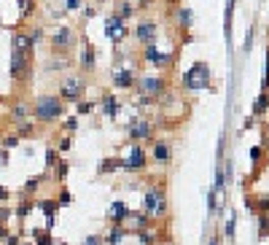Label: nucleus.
<instances>
[{
  "label": "nucleus",
  "instance_id": "39448f33",
  "mask_svg": "<svg viewBox=\"0 0 269 245\" xmlns=\"http://www.w3.org/2000/svg\"><path fill=\"white\" fill-rule=\"evenodd\" d=\"M134 89H138L140 97H146V100H159V97H165L167 94V78L162 73L156 75H140L138 81H134Z\"/></svg>",
  "mask_w": 269,
  "mask_h": 245
},
{
  "label": "nucleus",
  "instance_id": "58836bf2",
  "mask_svg": "<svg viewBox=\"0 0 269 245\" xmlns=\"http://www.w3.org/2000/svg\"><path fill=\"white\" fill-rule=\"evenodd\" d=\"M100 242H102L100 234H92V237H86V240H84V245H100Z\"/></svg>",
  "mask_w": 269,
  "mask_h": 245
},
{
  "label": "nucleus",
  "instance_id": "a211bd4d",
  "mask_svg": "<svg viewBox=\"0 0 269 245\" xmlns=\"http://www.w3.org/2000/svg\"><path fill=\"white\" fill-rule=\"evenodd\" d=\"M11 49H16V51H24V54H33L35 43H33V38L27 35L24 30H19V33H14V38H11Z\"/></svg>",
  "mask_w": 269,
  "mask_h": 245
},
{
  "label": "nucleus",
  "instance_id": "4468645a",
  "mask_svg": "<svg viewBox=\"0 0 269 245\" xmlns=\"http://www.w3.org/2000/svg\"><path fill=\"white\" fill-rule=\"evenodd\" d=\"M151 162L159 167H167L172 162V146L167 140H156L153 138V148H151Z\"/></svg>",
  "mask_w": 269,
  "mask_h": 245
},
{
  "label": "nucleus",
  "instance_id": "9b49d317",
  "mask_svg": "<svg viewBox=\"0 0 269 245\" xmlns=\"http://www.w3.org/2000/svg\"><path fill=\"white\" fill-rule=\"evenodd\" d=\"M153 132H156V127H153L146 116H140V119H134V121H132V127H129V140H132V143L153 140Z\"/></svg>",
  "mask_w": 269,
  "mask_h": 245
},
{
  "label": "nucleus",
  "instance_id": "c03bdc74",
  "mask_svg": "<svg viewBox=\"0 0 269 245\" xmlns=\"http://www.w3.org/2000/svg\"><path fill=\"white\" fill-rule=\"evenodd\" d=\"M6 245H19V234H8V237H6Z\"/></svg>",
  "mask_w": 269,
  "mask_h": 245
},
{
  "label": "nucleus",
  "instance_id": "4be33fe9",
  "mask_svg": "<svg viewBox=\"0 0 269 245\" xmlns=\"http://www.w3.org/2000/svg\"><path fill=\"white\" fill-rule=\"evenodd\" d=\"M127 202H121V200H116L111 205V210H108V219H111V224H124V215H127Z\"/></svg>",
  "mask_w": 269,
  "mask_h": 245
},
{
  "label": "nucleus",
  "instance_id": "f257e3e1",
  "mask_svg": "<svg viewBox=\"0 0 269 245\" xmlns=\"http://www.w3.org/2000/svg\"><path fill=\"white\" fill-rule=\"evenodd\" d=\"M33 121L35 124H54L65 116V102L60 94H38L33 100Z\"/></svg>",
  "mask_w": 269,
  "mask_h": 245
},
{
  "label": "nucleus",
  "instance_id": "473e14b6",
  "mask_svg": "<svg viewBox=\"0 0 269 245\" xmlns=\"http://www.w3.org/2000/svg\"><path fill=\"white\" fill-rule=\"evenodd\" d=\"M78 8H81V0H65V11L67 14H78Z\"/></svg>",
  "mask_w": 269,
  "mask_h": 245
},
{
  "label": "nucleus",
  "instance_id": "a19ab883",
  "mask_svg": "<svg viewBox=\"0 0 269 245\" xmlns=\"http://www.w3.org/2000/svg\"><path fill=\"white\" fill-rule=\"evenodd\" d=\"M8 215H11V207H0V224H6Z\"/></svg>",
  "mask_w": 269,
  "mask_h": 245
},
{
  "label": "nucleus",
  "instance_id": "7c9ffc66",
  "mask_svg": "<svg viewBox=\"0 0 269 245\" xmlns=\"http://www.w3.org/2000/svg\"><path fill=\"white\" fill-rule=\"evenodd\" d=\"M19 140H22V138H19L16 132H11V135H6L3 140H0V146H3V148L8 151V148H16V146H19Z\"/></svg>",
  "mask_w": 269,
  "mask_h": 245
},
{
  "label": "nucleus",
  "instance_id": "2eb2a0df",
  "mask_svg": "<svg viewBox=\"0 0 269 245\" xmlns=\"http://www.w3.org/2000/svg\"><path fill=\"white\" fill-rule=\"evenodd\" d=\"M94 68H97V49H94L89 41H84V49H81V70H84V73H92Z\"/></svg>",
  "mask_w": 269,
  "mask_h": 245
},
{
  "label": "nucleus",
  "instance_id": "5701e85b",
  "mask_svg": "<svg viewBox=\"0 0 269 245\" xmlns=\"http://www.w3.org/2000/svg\"><path fill=\"white\" fill-rule=\"evenodd\" d=\"M35 207H38V210H43V213H46V219H57V207H60V202L46 200V197H43V200H38V202H35Z\"/></svg>",
  "mask_w": 269,
  "mask_h": 245
},
{
  "label": "nucleus",
  "instance_id": "0eeeda50",
  "mask_svg": "<svg viewBox=\"0 0 269 245\" xmlns=\"http://www.w3.org/2000/svg\"><path fill=\"white\" fill-rule=\"evenodd\" d=\"M86 92V78L81 73H67L60 84V97L62 102H78Z\"/></svg>",
  "mask_w": 269,
  "mask_h": 245
},
{
  "label": "nucleus",
  "instance_id": "393cba45",
  "mask_svg": "<svg viewBox=\"0 0 269 245\" xmlns=\"http://www.w3.org/2000/svg\"><path fill=\"white\" fill-rule=\"evenodd\" d=\"M119 167H121V156H108V159L100 165L97 173H100V175H108V173H113V170H119Z\"/></svg>",
  "mask_w": 269,
  "mask_h": 245
},
{
  "label": "nucleus",
  "instance_id": "f03ea898",
  "mask_svg": "<svg viewBox=\"0 0 269 245\" xmlns=\"http://www.w3.org/2000/svg\"><path fill=\"white\" fill-rule=\"evenodd\" d=\"M143 213L148 215L151 221H162L167 219L170 213V202H167V192L162 186H151L143 194Z\"/></svg>",
  "mask_w": 269,
  "mask_h": 245
},
{
  "label": "nucleus",
  "instance_id": "ea45409f",
  "mask_svg": "<svg viewBox=\"0 0 269 245\" xmlns=\"http://www.w3.org/2000/svg\"><path fill=\"white\" fill-rule=\"evenodd\" d=\"M261 154H264V148H261V146L251 148V156H253V162H258V159H261Z\"/></svg>",
  "mask_w": 269,
  "mask_h": 245
},
{
  "label": "nucleus",
  "instance_id": "4c0bfd02",
  "mask_svg": "<svg viewBox=\"0 0 269 245\" xmlns=\"http://www.w3.org/2000/svg\"><path fill=\"white\" fill-rule=\"evenodd\" d=\"M60 205H62V207L70 205V192H67V188H62V192H60Z\"/></svg>",
  "mask_w": 269,
  "mask_h": 245
},
{
  "label": "nucleus",
  "instance_id": "bb28decb",
  "mask_svg": "<svg viewBox=\"0 0 269 245\" xmlns=\"http://www.w3.org/2000/svg\"><path fill=\"white\" fill-rule=\"evenodd\" d=\"M33 207H35V202H33V200H27V194H24V200L16 205V219H19V221H24L27 215H30Z\"/></svg>",
  "mask_w": 269,
  "mask_h": 245
},
{
  "label": "nucleus",
  "instance_id": "f3484780",
  "mask_svg": "<svg viewBox=\"0 0 269 245\" xmlns=\"http://www.w3.org/2000/svg\"><path fill=\"white\" fill-rule=\"evenodd\" d=\"M8 119H11L14 124H22V121L33 119V111H30V105H27V102H14V105L8 108Z\"/></svg>",
  "mask_w": 269,
  "mask_h": 245
},
{
  "label": "nucleus",
  "instance_id": "f8f14e48",
  "mask_svg": "<svg viewBox=\"0 0 269 245\" xmlns=\"http://www.w3.org/2000/svg\"><path fill=\"white\" fill-rule=\"evenodd\" d=\"M105 35H108L111 43H121L124 38H127V22L119 19L116 14H111L108 22H105Z\"/></svg>",
  "mask_w": 269,
  "mask_h": 245
},
{
  "label": "nucleus",
  "instance_id": "412c9836",
  "mask_svg": "<svg viewBox=\"0 0 269 245\" xmlns=\"http://www.w3.org/2000/svg\"><path fill=\"white\" fill-rule=\"evenodd\" d=\"M102 108H105V116H108V119L119 116V100H116V94H113V92L102 94Z\"/></svg>",
  "mask_w": 269,
  "mask_h": 245
},
{
  "label": "nucleus",
  "instance_id": "1a4fd4ad",
  "mask_svg": "<svg viewBox=\"0 0 269 245\" xmlns=\"http://www.w3.org/2000/svg\"><path fill=\"white\" fill-rule=\"evenodd\" d=\"M143 60H146L148 65H153L156 70L165 73L170 65H172V60H175V51H162V49H156L153 43H148L146 51H143Z\"/></svg>",
  "mask_w": 269,
  "mask_h": 245
},
{
  "label": "nucleus",
  "instance_id": "6e6552de",
  "mask_svg": "<svg viewBox=\"0 0 269 245\" xmlns=\"http://www.w3.org/2000/svg\"><path fill=\"white\" fill-rule=\"evenodd\" d=\"M148 167V154L146 148L140 143H132L127 156H121V170H127V173H143V170Z\"/></svg>",
  "mask_w": 269,
  "mask_h": 245
},
{
  "label": "nucleus",
  "instance_id": "9d476101",
  "mask_svg": "<svg viewBox=\"0 0 269 245\" xmlns=\"http://www.w3.org/2000/svg\"><path fill=\"white\" fill-rule=\"evenodd\" d=\"M132 35H134V41H138V43L148 46V43H153L159 38V24L153 22V19H140V24L132 30Z\"/></svg>",
  "mask_w": 269,
  "mask_h": 245
},
{
  "label": "nucleus",
  "instance_id": "a878e982",
  "mask_svg": "<svg viewBox=\"0 0 269 245\" xmlns=\"http://www.w3.org/2000/svg\"><path fill=\"white\" fill-rule=\"evenodd\" d=\"M232 14H234V0H226V14H224V33H226V41L232 38Z\"/></svg>",
  "mask_w": 269,
  "mask_h": 245
},
{
  "label": "nucleus",
  "instance_id": "e433bc0d",
  "mask_svg": "<svg viewBox=\"0 0 269 245\" xmlns=\"http://www.w3.org/2000/svg\"><path fill=\"white\" fill-rule=\"evenodd\" d=\"M94 108H97L94 102H81V100H78V113H92Z\"/></svg>",
  "mask_w": 269,
  "mask_h": 245
},
{
  "label": "nucleus",
  "instance_id": "dca6fc26",
  "mask_svg": "<svg viewBox=\"0 0 269 245\" xmlns=\"http://www.w3.org/2000/svg\"><path fill=\"white\" fill-rule=\"evenodd\" d=\"M65 68H70V57L49 51V60L43 62V73H54V70H65Z\"/></svg>",
  "mask_w": 269,
  "mask_h": 245
},
{
  "label": "nucleus",
  "instance_id": "cd10ccee",
  "mask_svg": "<svg viewBox=\"0 0 269 245\" xmlns=\"http://www.w3.org/2000/svg\"><path fill=\"white\" fill-rule=\"evenodd\" d=\"M43 183H46V175H33L30 181L24 183V194H35V192H38V188H41Z\"/></svg>",
  "mask_w": 269,
  "mask_h": 245
},
{
  "label": "nucleus",
  "instance_id": "c85d7f7f",
  "mask_svg": "<svg viewBox=\"0 0 269 245\" xmlns=\"http://www.w3.org/2000/svg\"><path fill=\"white\" fill-rule=\"evenodd\" d=\"M266 108H269V94H266V92H261V97L256 100V108H253V113H256V116H264V113H266Z\"/></svg>",
  "mask_w": 269,
  "mask_h": 245
},
{
  "label": "nucleus",
  "instance_id": "423d86ee",
  "mask_svg": "<svg viewBox=\"0 0 269 245\" xmlns=\"http://www.w3.org/2000/svg\"><path fill=\"white\" fill-rule=\"evenodd\" d=\"M8 75H11V81H16V84H27V81H30V78H33V60H30V54L11 49Z\"/></svg>",
  "mask_w": 269,
  "mask_h": 245
},
{
  "label": "nucleus",
  "instance_id": "de8ad7c7",
  "mask_svg": "<svg viewBox=\"0 0 269 245\" xmlns=\"http://www.w3.org/2000/svg\"><path fill=\"white\" fill-rule=\"evenodd\" d=\"M207 245H218V237H213V240H210Z\"/></svg>",
  "mask_w": 269,
  "mask_h": 245
},
{
  "label": "nucleus",
  "instance_id": "72a5a7b5",
  "mask_svg": "<svg viewBox=\"0 0 269 245\" xmlns=\"http://www.w3.org/2000/svg\"><path fill=\"white\" fill-rule=\"evenodd\" d=\"M258 213L269 215V197H266V194H261V197H258Z\"/></svg>",
  "mask_w": 269,
  "mask_h": 245
},
{
  "label": "nucleus",
  "instance_id": "ddd939ff",
  "mask_svg": "<svg viewBox=\"0 0 269 245\" xmlns=\"http://www.w3.org/2000/svg\"><path fill=\"white\" fill-rule=\"evenodd\" d=\"M134 81H138V73L132 68H113V73H111L113 89H132Z\"/></svg>",
  "mask_w": 269,
  "mask_h": 245
},
{
  "label": "nucleus",
  "instance_id": "f704fd0d",
  "mask_svg": "<svg viewBox=\"0 0 269 245\" xmlns=\"http://www.w3.org/2000/svg\"><path fill=\"white\" fill-rule=\"evenodd\" d=\"M27 35L33 38V43H38V41L43 38V30H41V27H30V30H27Z\"/></svg>",
  "mask_w": 269,
  "mask_h": 245
},
{
  "label": "nucleus",
  "instance_id": "c756f323",
  "mask_svg": "<svg viewBox=\"0 0 269 245\" xmlns=\"http://www.w3.org/2000/svg\"><path fill=\"white\" fill-rule=\"evenodd\" d=\"M224 232H226V240L234 242V213L229 210L226 213V224H224Z\"/></svg>",
  "mask_w": 269,
  "mask_h": 245
},
{
  "label": "nucleus",
  "instance_id": "b1692460",
  "mask_svg": "<svg viewBox=\"0 0 269 245\" xmlns=\"http://www.w3.org/2000/svg\"><path fill=\"white\" fill-rule=\"evenodd\" d=\"M116 16L127 22V19H132V16H134V6L129 3V0H119V3H116Z\"/></svg>",
  "mask_w": 269,
  "mask_h": 245
},
{
  "label": "nucleus",
  "instance_id": "2f4dec72",
  "mask_svg": "<svg viewBox=\"0 0 269 245\" xmlns=\"http://www.w3.org/2000/svg\"><path fill=\"white\" fill-rule=\"evenodd\" d=\"M57 162H60V151H54V148H49V151H46V170H51V167H57Z\"/></svg>",
  "mask_w": 269,
  "mask_h": 245
},
{
  "label": "nucleus",
  "instance_id": "7ed1b4c3",
  "mask_svg": "<svg viewBox=\"0 0 269 245\" xmlns=\"http://www.w3.org/2000/svg\"><path fill=\"white\" fill-rule=\"evenodd\" d=\"M213 84V73H210L207 62H194L191 68L183 73V87L186 92H205Z\"/></svg>",
  "mask_w": 269,
  "mask_h": 245
},
{
  "label": "nucleus",
  "instance_id": "a18cd8bd",
  "mask_svg": "<svg viewBox=\"0 0 269 245\" xmlns=\"http://www.w3.org/2000/svg\"><path fill=\"white\" fill-rule=\"evenodd\" d=\"M0 200H11V194H8L6 188H0Z\"/></svg>",
  "mask_w": 269,
  "mask_h": 245
},
{
  "label": "nucleus",
  "instance_id": "79ce46f5",
  "mask_svg": "<svg viewBox=\"0 0 269 245\" xmlns=\"http://www.w3.org/2000/svg\"><path fill=\"white\" fill-rule=\"evenodd\" d=\"M70 146H73V140H70V138H67V135H65V138L60 140V151H67V148H70Z\"/></svg>",
  "mask_w": 269,
  "mask_h": 245
},
{
  "label": "nucleus",
  "instance_id": "37998d69",
  "mask_svg": "<svg viewBox=\"0 0 269 245\" xmlns=\"http://www.w3.org/2000/svg\"><path fill=\"white\" fill-rule=\"evenodd\" d=\"M65 129H78V119H67L65 121Z\"/></svg>",
  "mask_w": 269,
  "mask_h": 245
},
{
  "label": "nucleus",
  "instance_id": "6ab92c4d",
  "mask_svg": "<svg viewBox=\"0 0 269 245\" xmlns=\"http://www.w3.org/2000/svg\"><path fill=\"white\" fill-rule=\"evenodd\" d=\"M175 24H178V30H191V24H194V14H191L189 6H178L175 8Z\"/></svg>",
  "mask_w": 269,
  "mask_h": 245
},
{
  "label": "nucleus",
  "instance_id": "c9c22d12",
  "mask_svg": "<svg viewBox=\"0 0 269 245\" xmlns=\"http://www.w3.org/2000/svg\"><path fill=\"white\" fill-rule=\"evenodd\" d=\"M65 175H67V165L60 159V162H57V178H60V181H65Z\"/></svg>",
  "mask_w": 269,
  "mask_h": 245
},
{
  "label": "nucleus",
  "instance_id": "09e8293b",
  "mask_svg": "<svg viewBox=\"0 0 269 245\" xmlns=\"http://www.w3.org/2000/svg\"><path fill=\"white\" fill-rule=\"evenodd\" d=\"M19 245H35V242H19Z\"/></svg>",
  "mask_w": 269,
  "mask_h": 245
},
{
  "label": "nucleus",
  "instance_id": "aec40b11",
  "mask_svg": "<svg viewBox=\"0 0 269 245\" xmlns=\"http://www.w3.org/2000/svg\"><path fill=\"white\" fill-rule=\"evenodd\" d=\"M124 237H127V226L124 224H111V232L105 237V245H121Z\"/></svg>",
  "mask_w": 269,
  "mask_h": 245
},
{
  "label": "nucleus",
  "instance_id": "49530a36",
  "mask_svg": "<svg viewBox=\"0 0 269 245\" xmlns=\"http://www.w3.org/2000/svg\"><path fill=\"white\" fill-rule=\"evenodd\" d=\"M264 87H269V54H266V81H264Z\"/></svg>",
  "mask_w": 269,
  "mask_h": 245
},
{
  "label": "nucleus",
  "instance_id": "20e7f679",
  "mask_svg": "<svg viewBox=\"0 0 269 245\" xmlns=\"http://www.w3.org/2000/svg\"><path fill=\"white\" fill-rule=\"evenodd\" d=\"M49 46H51V54H73L75 46H78V33L70 24H60L49 35Z\"/></svg>",
  "mask_w": 269,
  "mask_h": 245
}]
</instances>
